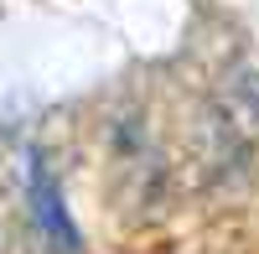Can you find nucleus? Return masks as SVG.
Listing matches in <instances>:
<instances>
[{"mask_svg":"<svg viewBox=\"0 0 259 254\" xmlns=\"http://www.w3.org/2000/svg\"><path fill=\"white\" fill-rule=\"evenodd\" d=\"M26 187H31V213H36V223H41V234H47V244H52L57 254H78V228H73V218H68V202H62L57 177L47 172V161H41V156L26 161Z\"/></svg>","mask_w":259,"mask_h":254,"instance_id":"obj_1","label":"nucleus"}]
</instances>
